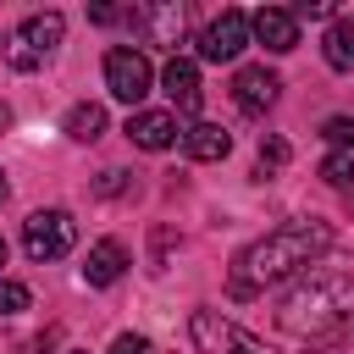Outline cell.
<instances>
[{"label":"cell","mask_w":354,"mask_h":354,"mask_svg":"<svg viewBox=\"0 0 354 354\" xmlns=\"http://www.w3.org/2000/svg\"><path fill=\"white\" fill-rule=\"evenodd\" d=\"M326 249H332V227H326V221H315V216L282 221L277 232L254 238V243L232 260V293L249 299V293H260V288H271V282H288L293 271H304V266H310L315 254H326Z\"/></svg>","instance_id":"1"},{"label":"cell","mask_w":354,"mask_h":354,"mask_svg":"<svg viewBox=\"0 0 354 354\" xmlns=\"http://www.w3.org/2000/svg\"><path fill=\"white\" fill-rule=\"evenodd\" d=\"M277 326L299 343H348L354 337V277L343 271L304 277L277 304Z\"/></svg>","instance_id":"2"},{"label":"cell","mask_w":354,"mask_h":354,"mask_svg":"<svg viewBox=\"0 0 354 354\" xmlns=\"http://www.w3.org/2000/svg\"><path fill=\"white\" fill-rule=\"evenodd\" d=\"M61 33H66V17H61V11H33V17H22V22L11 28L6 61H11L17 72H33V66H44V61L55 55Z\"/></svg>","instance_id":"3"},{"label":"cell","mask_w":354,"mask_h":354,"mask_svg":"<svg viewBox=\"0 0 354 354\" xmlns=\"http://www.w3.org/2000/svg\"><path fill=\"white\" fill-rule=\"evenodd\" d=\"M188 337L199 354H277L271 343H260L254 332H243L238 321H227L221 310H194L188 315Z\"/></svg>","instance_id":"4"},{"label":"cell","mask_w":354,"mask_h":354,"mask_svg":"<svg viewBox=\"0 0 354 354\" xmlns=\"http://www.w3.org/2000/svg\"><path fill=\"white\" fill-rule=\"evenodd\" d=\"M72 243H77V221H72V210H33V216L22 221V249H28L33 266L72 254Z\"/></svg>","instance_id":"5"},{"label":"cell","mask_w":354,"mask_h":354,"mask_svg":"<svg viewBox=\"0 0 354 354\" xmlns=\"http://www.w3.org/2000/svg\"><path fill=\"white\" fill-rule=\"evenodd\" d=\"M149 83H155V72H149V55H144V50H127V44L105 50V88H111L122 105H138V100L149 94Z\"/></svg>","instance_id":"6"},{"label":"cell","mask_w":354,"mask_h":354,"mask_svg":"<svg viewBox=\"0 0 354 354\" xmlns=\"http://www.w3.org/2000/svg\"><path fill=\"white\" fill-rule=\"evenodd\" d=\"M243 44H249V17H243L238 6H227L221 17H210L205 33H199V55L216 61V66H221V61H238Z\"/></svg>","instance_id":"7"},{"label":"cell","mask_w":354,"mask_h":354,"mask_svg":"<svg viewBox=\"0 0 354 354\" xmlns=\"http://www.w3.org/2000/svg\"><path fill=\"white\" fill-rule=\"evenodd\" d=\"M277 94H282V77H277L271 66H238V77H232V105H238L243 116L271 111Z\"/></svg>","instance_id":"8"},{"label":"cell","mask_w":354,"mask_h":354,"mask_svg":"<svg viewBox=\"0 0 354 354\" xmlns=\"http://www.w3.org/2000/svg\"><path fill=\"white\" fill-rule=\"evenodd\" d=\"M122 22L138 28L149 44H177L183 39V6H171V0H160V6H127Z\"/></svg>","instance_id":"9"},{"label":"cell","mask_w":354,"mask_h":354,"mask_svg":"<svg viewBox=\"0 0 354 354\" xmlns=\"http://www.w3.org/2000/svg\"><path fill=\"white\" fill-rule=\"evenodd\" d=\"M249 39H260L271 55H288V50L299 44V17L282 11V6H260V11L249 17Z\"/></svg>","instance_id":"10"},{"label":"cell","mask_w":354,"mask_h":354,"mask_svg":"<svg viewBox=\"0 0 354 354\" xmlns=\"http://www.w3.org/2000/svg\"><path fill=\"white\" fill-rule=\"evenodd\" d=\"M160 83H166V94H171V105L177 111H199V100H205V88H199V61H188V55H171L166 61V72H160Z\"/></svg>","instance_id":"11"},{"label":"cell","mask_w":354,"mask_h":354,"mask_svg":"<svg viewBox=\"0 0 354 354\" xmlns=\"http://www.w3.org/2000/svg\"><path fill=\"white\" fill-rule=\"evenodd\" d=\"M177 116L171 111H133L127 116V138L138 144V149H171L177 144Z\"/></svg>","instance_id":"12"},{"label":"cell","mask_w":354,"mask_h":354,"mask_svg":"<svg viewBox=\"0 0 354 354\" xmlns=\"http://www.w3.org/2000/svg\"><path fill=\"white\" fill-rule=\"evenodd\" d=\"M122 271H127V249H122L116 238L88 243V254H83V282H88V288H111Z\"/></svg>","instance_id":"13"},{"label":"cell","mask_w":354,"mask_h":354,"mask_svg":"<svg viewBox=\"0 0 354 354\" xmlns=\"http://www.w3.org/2000/svg\"><path fill=\"white\" fill-rule=\"evenodd\" d=\"M177 144H183V155H188V160H221V155L232 149V138H227L216 122H194V127H183V133H177Z\"/></svg>","instance_id":"14"},{"label":"cell","mask_w":354,"mask_h":354,"mask_svg":"<svg viewBox=\"0 0 354 354\" xmlns=\"http://www.w3.org/2000/svg\"><path fill=\"white\" fill-rule=\"evenodd\" d=\"M321 55L332 72H354V17H332L321 33Z\"/></svg>","instance_id":"15"},{"label":"cell","mask_w":354,"mask_h":354,"mask_svg":"<svg viewBox=\"0 0 354 354\" xmlns=\"http://www.w3.org/2000/svg\"><path fill=\"white\" fill-rule=\"evenodd\" d=\"M105 133V105H94V100H77L72 111H66V138H77V144H94Z\"/></svg>","instance_id":"16"},{"label":"cell","mask_w":354,"mask_h":354,"mask_svg":"<svg viewBox=\"0 0 354 354\" xmlns=\"http://www.w3.org/2000/svg\"><path fill=\"white\" fill-rule=\"evenodd\" d=\"M321 177H326L332 188H348V183H354V155H343V149H332V155L321 160Z\"/></svg>","instance_id":"17"},{"label":"cell","mask_w":354,"mask_h":354,"mask_svg":"<svg viewBox=\"0 0 354 354\" xmlns=\"http://www.w3.org/2000/svg\"><path fill=\"white\" fill-rule=\"evenodd\" d=\"M288 155H293V149H288V138H277V133H271V138L260 144V177L282 171V166H288Z\"/></svg>","instance_id":"18"},{"label":"cell","mask_w":354,"mask_h":354,"mask_svg":"<svg viewBox=\"0 0 354 354\" xmlns=\"http://www.w3.org/2000/svg\"><path fill=\"white\" fill-rule=\"evenodd\" d=\"M33 304V293L22 288V282H11V277H0V315H22Z\"/></svg>","instance_id":"19"},{"label":"cell","mask_w":354,"mask_h":354,"mask_svg":"<svg viewBox=\"0 0 354 354\" xmlns=\"http://www.w3.org/2000/svg\"><path fill=\"white\" fill-rule=\"evenodd\" d=\"M321 133H326V144H332V149L354 155V116H332V122H326Z\"/></svg>","instance_id":"20"},{"label":"cell","mask_w":354,"mask_h":354,"mask_svg":"<svg viewBox=\"0 0 354 354\" xmlns=\"http://www.w3.org/2000/svg\"><path fill=\"white\" fill-rule=\"evenodd\" d=\"M111 354H155V343H149L144 332H122V337L111 343Z\"/></svg>","instance_id":"21"},{"label":"cell","mask_w":354,"mask_h":354,"mask_svg":"<svg viewBox=\"0 0 354 354\" xmlns=\"http://www.w3.org/2000/svg\"><path fill=\"white\" fill-rule=\"evenodd\" d=\"M293 17H337V6H332V0H299Z\"/></svg>","instance_id":"22"},{"label":"cell","mask_w":354,"mask_h":354,"mask_svg":"<svg viewBox=\"0 0 354 354\" xmlns=\"http://www.w3.org/2000/svg\"><path fill=\"white\" fill-rule=\"evenodd\" d=\"M88 17H94V22H122V11H116V6H88Z\"/></svg>","instance_id":"23"},{"label":"cell","mask_w":354,"mask_h":354,"mask_svg":"<svg viewBox=\"0 0 354 354\" xmlns=\"http://www.w3.org/2000/svg\"><path fill=\"white\" fill-rule=\"evenodd\" d=\"M0 127H11V111H6V105H0Z\"/></svg>","instance_id":"24"},{"label":"cell","mask_w":354,"mask_h":354,"mask_svg":"<svg viewBox=\"0 0 354 354\" xmlns=\"http://www.w3.org/2000/svg\"><path fill=\"white\" fill-rule=\"evenodd\" d=\"M0 271H6V238H0Z\"/></svg>","instance_id":"25"},{"label":"cell","mask_w":354,"mask_h":354,"mask_svg":"<svg viewBox=\"0 0 354 354\" xmlns=\"http://www.w3.org/2000/svg\"><path fill=\"white\" fill-rule=\"evenodd\" d=\"M0 199H6V171H0Z\"/></svg>","instance_id":"26"}]
</instances>
